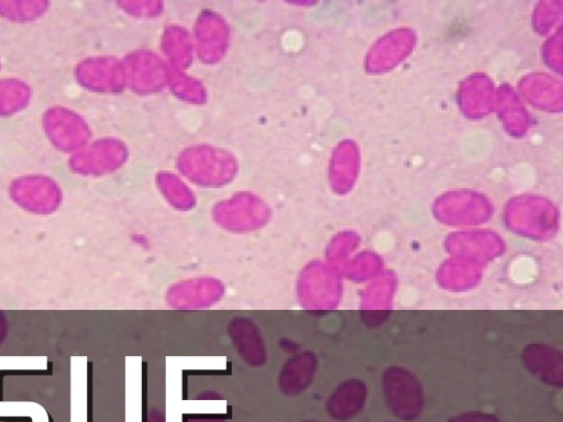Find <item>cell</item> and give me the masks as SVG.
Returning a JSON list of instances; mask_svg holds the SVG:
<instances>
[{
	"label": "cell",
	"instance_id": "obj_1",
	"mask_svg": "<svg viewBox=\"0 0 563 422\" xmlns=\"http://www.w3.org/2000/svg\"><path fill=\"white\" fill-rule=\"evenodd\" d=\"M454 422H498L494 418H485L483 415H466L456 418Z\"/></svg>",
	"mask_w": 563,
	"mask_h": 422
}]
</instances>
